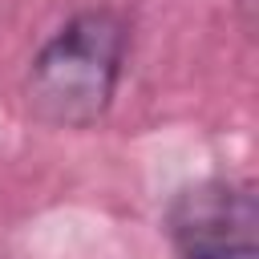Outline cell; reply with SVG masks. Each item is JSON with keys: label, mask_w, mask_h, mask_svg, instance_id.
Returning a JSON list of instances; mask_svg holds the SVG:
<instances>
[{"label": "cell", "mask_w": 259, "mask_h": 259, "mask_svg": "<svg viewBox=\"0 0 259 259\" xmlns=\"http://www.w3.org/2000/svg\"><path fill=\"white\" fill-rule=\"evenodd\" d=\"M130 28L113 8H81L32 57L24 73L28 113L57 130H89L113 105Z\"/></svg>", "instance_id": "6da1fadb"}, {"label": "cell", "mask_w": 259, "mask_h": 259, "mask_svg": "<svg viewBox=\"0 0 259 259\" xmlns=\"http://www.w3.org/2000/svg\"><path fill=\"white\" fill-rule=\"evenodd\" d=\"M166 231L182 259H259V202L247 182L206 178L174 194Z\"/></svg>", "instance_id": "7a4b0ae2"}]
</instances>
